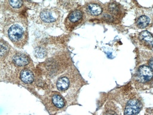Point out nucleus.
<instances>
[{"mask_svg": "<svg viewBox=\"0 0 153 115\" xmlns=\"http://www.w3.org/2000/svg\"><path fill=\"white\" fill-rule=\"evenodd\" d=\"M1 31L15 47L22 49L29 39L27 20L16 13L3 15L1 19Z\"/></svg>", "mask_w": 153, "mask_h": 115, "instance_id": "obj_1", "label": "nucleus"}, {"mask_svg": "<svg viewBox=\"0 0 153 115\" xmlns=\"http://www.w3.org/2000/svg\"><path fill=\"white\" fill-rule=\"evenodd\" d=\"M1 71H4V76L10 81H16L19 78L20 71L24 68H30L32 65L30 57L26 53L13 48L9 53L1 59Z\"/></svg>", "mask_w": 153, "mask_h": 115, "instance_id": "obj_2", "label": "nucleus"}, {"mask_svg": "<svg viewBox=\"0 0 153 115\" xmlns=\"http://www.w3.org/2000/svg\"><path fill=\"white\" fill-rule=\"evenodd\" d=\"M84 81L75 66L71 65L66 72L58 77L56 81V86L61 94L74 93L82 86Z\"/></svg>", "mask_w": 153, "mask_h": 115, "instance_id": "obj_3", "label": "nucleus"}, {"mask_svg": "<svg viewBox=\"0 0 153 115\" xmlns=\"http://www.w3.org/2000/svg\"><path fill=\"white\" fill-rule=\"evenodd\" d=\"M63 14L61 11L55 7H46L40 9L36 14L35 22L46 28L59 26Z\"/></svg>", "mask_w": 153, "mask_h": 115, "instance_id": "obj_4", "label": "nucleus"}, {"mask_svg": "<svg viewBox=\"0 0 153 115\" xmlns=\"http://www.w3.org/2000/svg\"><path fill=\"white\" fill-rule=\"evenodd\" d=\"M42 102L50 114L62 110L66 105L62 95L57 91H50L45 93L43 96Z\"/></svg>", "mask_w": 153, "mask_h": 115, "instance_id": "obj_5", "label": "nucleus"}, {"mask_svg": "<svg viewBox=\"0 0 153 115\" xmlns=\"http://www.w3.org/2000/svg\"><path fill=\"white\" fill-rule=\"evenodd\" d=\"M85 14L81 8H76L68 15L64 21L66 29L68 31H72L81 25L84 19Z\"/></svg>", "mask_w": 153, "mask_h": 115, "instance_id": "obj_6", "label": "nucleus"}, {"mask_svg": "<svg viewBox=\"0 0 153 115\" xmlns=\"http://www.w3.org/2000/svg\"><path fill=\"white\" fill-rule=\"evenodd\" d=\"M153 78V70L148 66H140L135 75V80L136 81L141 83H145Z\"/></svg>", "mask_w": 153, "mask_h": 115, "instance_id": "obj_7", "label": "nucleus"}, {"mask_svg": "<svg viewBox=\"0 0 153 115\" xmlns=\"http://www.w3.org/2000/svg\"><path fill=\"white\" fill-rule=\"evenodd\" d=\"M142 104L137 98L129 99L126 104L124 115H136L140 111Z\"/></svg>", "mask_w": 153, "mask_h": 115, "instance_id": "obj_8", "label": "nucleus"}, {"mask_svg": "<svg viewBox=\"0 0 153 115\" xmlns=\"http://www.w3.org/2000/svg\"><path fill=\"white\" fill-rule=\"evenodd\" d=\"M84 12L90 16L94 17L100 15L103 12V7L97 1H89L85 3L84 6Z\"/></svg>", "mask_w": 153, "mask_h": 115, "instance_id": "obj_9", "label": "nucleus"}, {"mask_svg": "<svg viewBox=\"0 0 153 115\" xmlns=\"http://www.w3.org/2000/svg\"><path fill=\"white\" fill-rule=\"evenodd\" d=\"M121 13L120 5L115 2H111L108 5L107 11L106 13L103 14L104 19L106 20L112 21L114 20V17H117Z\"/></svg>", "mask_w": 153, "mask_h": 115, "instance_id": "obj_10", "label": "nucleus"}, {"mask_svg": "<svg viewBox=\"0 0 153 115\" xmlns=\"http://www.w3.org/2000/svg\"><path fill=\"white\" fill-rule=\"evenodd\" d=\"M1 7H4L5 10L9 11L10 13H17L19 12V9L24 5V2L22 1H5L2 2Z\"/></svg>", "mask_w": 153, "mask_h": 115, "instance_id": "obj_11", "label": "nucleus"}, {"mask_svg": "<svg viewBox=\"0 0 153 115\" xmlns=\"http://www.w3.org/2000/svg\"><path fill=\"white\" fill-rule=\"evenodd\" d=\"M139 41L144 46L148 48H153V36L147 31L141 32L138 37Z\"/></svg>", "mask_w": 153, "mask_h": 115, "instance_id": "obj_12", "label": "nucleus"}, {"mask_svg": "<svg viewBox=\"0 0 153 115\" xmlns=\"http://www.w3.org/2000/svg\"><path fill=\"white\" fill-rule=\"evenodd\" d=\"M34 74L30 68H24L20 72L19 78L25 84H30L32 83L34 81Z\"/></svg>", "mask_w": 153, "mask_h": 115, "instance_id": "obj_13", "label": "nucleus"}, {"mask_svg": "<svg viewBox=\"0 0 153 115\" xmlns=\"http://www.w3.org/2000/svg\"><path fill=\"white\" fill-rule=\"evenodd\" d=\"M102 115H121L118 107L112 101H108L105 105Z\"/></svg>", "mask_w": 153, "mask_h": 115, "instance_id": "obj_14", "label": "nucleus"}, {"mask_svg": "<svg viewBox=\"0 0 153 115\" xmlns=\"http://www.w3.org/2000/svg\"><path fill=\"white\" fill-rule=\"evenodd\" d=\"M149 22L150 19L148 16L145 15H142L140 16L136 20V25L139 29H143L148 26Z\"/></svg>", "mask_w": 153, "mask_h": 115, "instance_id": "obj_15", "label": "nucleus"}, {"mask_svg": "<svg viewBox=\"0 0 153 115\" xmlns=\"http://www.w3.org/2000/svg\"><path fill=\"white\" fill-rule=\"evenodd\" d=\"M148 65H149V67L153 70V57L151 58L149 61H148Z\"/></svg>", "mask_w": 153, "mask_h": 115, "instance_id": "obj_16", "label": "nucleus"}]
</instances>
